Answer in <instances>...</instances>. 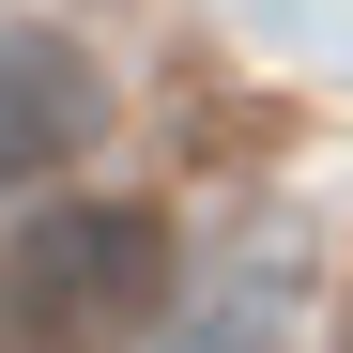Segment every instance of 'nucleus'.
Returning <instances> with one entry per match:
<instances>
[{"mask_svg": "<svg viewBox=\"0 0 353 353\" xmlns=\"http://www.w3.org/2000/svg\"><path fill=\"white\" fill-rule=\"evenodd\" d=\"M169 307V215L154 200H31L0 246V353H108Z\"/></svg>", "mask_w": 353, "mask_h": 353, "instance_id": "obj_1", "label": "nucleus"}, {"mask_svg": "<svg viewBox=\"0 0 353 353\" xmlns=\"http://www.w3.org/2000/svg\"><path fill=\"white\" fill-rule=\"evenodd\" d=\"M154 353H307V338H292V307L261 276H230V292H200V307H154Z\"/></svg>", "mask_w": 353, "mask_h": 353, "instance_id": "obj_3", "label": "nucleus"}, {"mask_svg": "<svg viewBox=\"0 0 353 353\" xmlns=\"http://www.w3.org/2000/svg\"><path fill=\"white\" fill-rule=\"evenodd\" d=\"M92 139H108V62L77 31H0V200L62 185Z\"/></svg>", "mask_w": 353, "mask_h": 353, "instance_id": "obj_2", "label": "nucleus"}]
</instances>
